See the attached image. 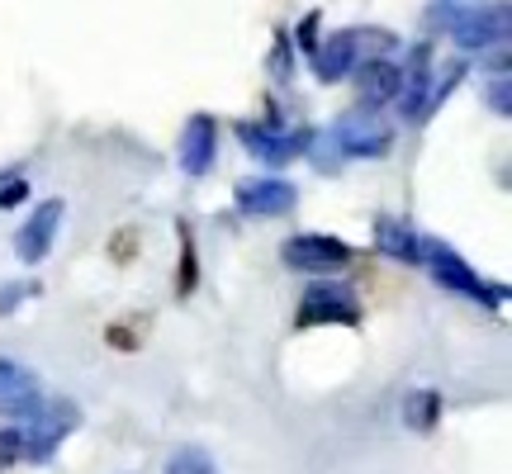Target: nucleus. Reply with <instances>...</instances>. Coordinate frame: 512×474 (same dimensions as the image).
Masks as SVG:
<instances>
[{
    "mask_svg": "<svg viewBox=\"0 0 512 474\" xmlns=\"http://www.w3.org/2000/svg\"><path fill=\"white\" fill-rule=\"evenodd\" d=\"M460 76H465V62H446V67H437L432 72V86H427V95H422V105H418V119L413 124H427L432 114L456 95V86H460Z\"/></svg>",
    "mask_w": 512,
    "mask_h": 474,
    "instance_id": "15",
    "label": "nucleus"
},
{
    "mask_svg": "<svg viewBox=\"0 0 512 474\" xmlns=\"http://www.w3.org/2000/svg\"><path fill=\"white\" fill-rule=\"evenodd\" d=\"M318 29H323V15H318V10H309V15L299 19V24H294V48H299V53H313V48H318Z\"/></svg>",
    "mask_w": 512,
    "mask_h": 474,
    "instance_id": "21",
    "label": "nucleus"
},
{
    "mask_svg": "<svg viewBox=\"0 0 512 474\" xmlns=\"http://www.w3.org/2000/svg\"><path fill=\"white\" fill-rule=\"evenodd\" d=\"M43 408V384H38L34 370H24L19 361H5L0 356V418L29 422Z\"/></svg>",
    "mask_w": 512,
    "mask_h": 474,
    "instance_id": "12",
    "label": "nucleus"
},
{
    "mask_svg": "<svg viewBox=\"0 0 512 474\" xmlns=\"http://www.w3.org/2000/svg\"><path fill=\"white\" fill-rule=\"evenodd\" d=\"M176 242H181V261H176V294L190 299L195 285H200V252H195V228L190 223H176Z\"/></svg>",
    "mask_w": 512,
    "mask_h": 474,
    "instance_id": "17",
    "label": "nucleus"
},
{
    "mask_svg": "<svg viewBox=\"0 0 512 474\" xmlns=\"http://www.w3.org/2000/svg\"><path fill=\"white\" fill-rule=\"evenodd\" d=\"M422 266H427V275L437 280L441 290L460 294V299H475L484 309H503V304H508V285L484 280V275H479L456 247H446L441 237H422Z\"/></svg>",
    "mask_w": 512,
    "mask_h": 474,
    "instance_id": "2",
    "label": "nucleus"
},
{
    "mask_svg": "<svg viewBox=\"0 0 512 474\" xmlns=\"http://www.w3.org/2000/svg\"><path fill=\"white\" fill-rule=\"evenodd\" d=\"M446 29H451V43H456V48H465V53H484V48L508 43L512 10H508V0H479V5H460Z\"/></svg>",
    "mask_w": 512,
    "mask_h": 474,
    "instance_id": "6",
    "label": "nucleus"
},
{
    "mask_svg": "<svg viewBox=\"0 0 512 474\" xmlns=\"http://www.w3.org/2000/svg\"><path fill=\"white\" fill-rule=\"evenodd\" d=\"M356 95H361V105H375L380 110L384 100H394L403 86V72L389 62V57H366V62H356Z\"/></svg>",
    "mask_w": 512,
    "mask_h": 474,
    "instance_id": "14",
    "label": "nucleus"
},
{
    "mask_svg": "<svg viewBox=\"0 0 512 474\" xmlns=\"http://www.w3.org/2000/svg\"><path fill=\"white\" fill-rule=\"evenodd\" d=\"M105 342H110L114 351H138L143 347V332H138V323H114V328L105 332Z\"/></svg>",
    "mask_w": 512,
    "mask_h": 474,
    "instance_id": "24",
    "label": "nucleus"
},
{
    "mask_svg": "<svg viewBox=\"0 0 512 474\" xmlns=\"http://www.w3.org/2000/svg\"><path fill=\"white\" fill-rule=\"evenodd\" d=\"M328 138L342 157H351V162H380V157L394 152V124H389L375 105H356V110H347L337 124L328 128Z\"/></svg>",
    "mask_w": 512,
    "mask_h": 474,
    "instance_id": "4",
    "label": "nucleus"
},
{
    "mask_svg": "<svg viewBox=\"0 0 512 474\" xmlns=\"http://www.w3.org/2000/svg\"><path fill=\"white\" fill-rule=\"evenodd\" d=\"M394 43H399V38L389 34V29H337V34L318 38V48L309 53V67L323 86H337V81H347V76L356 72V62L384 57Z\"/></svg>",
    "mask_w": 512,
    "mask_h": 474,
    "instance_id": "1",
    "label": "nucleus"
},
{
    "mask_svg": "<svg viewBox=\"0 0 512 474\" xmlns=\"http://www.w3.org/2000/svg\"><path fill=\"white\" fill-rule=\"evenodd\" d=\"M361 318H366L361 294L342 280H332V275H318L309 290L299 294L294 328H361Z\"/></svg>",
    "mask_w": 512,
    "mask_h": 474,
    "instance_id": "3",
    "label": "nucleus"
},
{
    "mask_svg": "<svg viewBox=\"0 0 512 474\" xmlns=\"http://www.w3.org/2000/svg\"><path fill=\"white\" fill-rule=\"evenodd\" d=\"M133 247H138V228H124V233L110 242V256H114V261H128V256H133Z\"/></svg>",
    "mask_w": 512,
    "mask_h": 474,
    "instance_id": "26",
    "label": "nucleus"
},
{
    "mask_svg": "<svg viewBox=\"0 0 512 474\" xmlns=\"http://www.w3.org/2000/svg\"><path fill=\"white\" fill-rule=\"evenodd\" d=\"M233 133H238V143L252 152L256 162H266V166L299 162V157L309 152V138H313V128H280L275 119H261V124L238 119V124H233Z\"/></svg>",
    "mask_w": 512,
    "mask_h": 474,
    "instance_id": "8",
    "label": "nucleus"
},
{
    "mask_svg": "<svg viewBox=\"0 0 512 474\" xmlns=\"http://www.w3.org/2000/svg\"><path fill=\"white\" fill-rule=\"evenodd\" d=\"M24 460V432L19 427H0V470H10Z\"/></svg>",
    "mask_w": 512,
    "mask_h": 474,
    "instance_id": "23",
    "label": "nucleus"
},
{
    "mask_svg": "<svg viewBox=\"0 0 512 474\" xmlns=\"http://www.w3.org/2000/svg\"><path fill=\"white\" fill-rule=\"evenodd\" d=\"M375 252L399 261V266H422V237L413 223L394 219V214H375Z\"/></svg>",
    "mask_w": 512,
    "mask_h": 474,
    "instance_id": "13",
    "label": "nucleus"
},
{
    "mask_svg": "<svg viewBox=\"0 0 512 474\" xmlns=\"http://www.w3.org/2000/svg\"><path fill=\"white\" fill-rule=\"evenodd\" d=\"M446 413V403H441L437 389H413L408 399H403V427H413V432H432Z\"/></svg>",
    "mask_w": 512,
    "mask_h": 474,
    "instance_id": "16",
    "label": "nucleus"
},
{
    "mask_svg": "<svg viewBox=\"0 0 512 474\" xmlns=\"http://www.w3.org/2000/svg\"><path fill=\"white\" fill-rule=\"evenodd\" d=\"M271 76L275 81H290L294 76V57H290V34L280 29L275 34V48H271Z\"/></svg>",
    "mask_w": 512,
    "mask_h": 474,
    "instance_id": "22",
    "label": "nucleus"
},
{
    "mask_svg": "<svg viewBox=\"0 0 512 474\" xmlns=\"http://www.w3.org/2000/svg\"><path fill=\"white\" fill-rule=\"evenodd\" d=\"M162 474H219V465L204 456L200 446H181V451H171Z\"/></svg>",
    "mask_w": 512,
    "mask_h": 474,
    "instance_id": "18",
    "label": "nucleus"
},
{
    "mask_svg": "<svg viewBox=\"0 0 512 474\" xmlns=\"http://www.w3.org/2000/svg\"><path fill=\"white\" fill-rule=\"evenodd\" d=\"M484 67H489V72L494 76H508V43H498V48H484Z\"/></svg>",
    "mask_w": 512,
    "mask_h": 474,
    "instance_id": "27",
    "label": "nucleus"
},
{
    "mask_svg": "<svg viewBox=\"0 0 512 474\" xmlns=\"http://www.w3.org/2000/svg\"><path fill=\"white\" fill-rule=\"evenodd\" d=\"M233 204L247 219H285L299 204V190L290 181H280V176H256V181H238Z\"/></svg>",
    "mask_w": 512,
    "mask_h": 474,
    "instance_id": "9",
    "label": "nucleus"
},
{
    "mask_svg": "<svg viewBox=\"0 0 512 474\" xmlns=\"http://www.w3.org/2000/svg\"><path fill=\"white\" fill-rule=\"evenodd\" d=\"M38 294H43L38 280H10V285H0V318H5V313H15L19 304L38 299Z\"/></svg>",
    "mask_w": 512,
    "mask_h": 474,
    "instance_id": "19",
    "label": "nucleus"
},
{
    "mask_svg": "<svg viewBox=\"0 0 512 474\" xmlns=\"http://www.w3.org/2000/svg\"><path fill=\"white\" fill-rule=\"evenodd\" d=\"M29 200V181L24 176H0V209H15Z\"/></svg>",
    "mask_w": 512,
    "mask_h": 474,
    "instance_id": "25",
    "label": "nucleus"
},
{
    "mask_svg": "<svg viewBox=\"0 0 512 474\" xmlns=\"http://www.w3.org/2000/svg\"><path fill=\"white\" fill-rule=\"evenodd\" d=\"M62 219H67V204H62V200H43L34 214L24 219V228L15 233V256L24 261V266H38L43 256L53 252Z\"/></svg>",
    "mask_w": 512,
    "mask_h": 474,
    "instance_id": "11",
    "label": "nucleus"
},
{
    "mask_svg": "<svg viewBox=\"0 0 512 474\" xmlns=\"http://www.w3.org/2000/svg\"><path fill=\"white\" fill-rule=\"evenodd\" d=\"M484 105H489V114H498V119H512V76H489Z\"/></svg>",
    "mask_w": 512,
    "mask_h": 474,
    "instance_id": "20",
    "label": "nucleus"
},
{
    "mask_svg": "<svg viewBox=\"0 0 512 474\" xmlns=\"http://www.w3.org/2000/svg\"><path fill=\"white\" fill-rule=\"evenodd\" d=\"M76 427H81V408L72 399H43V408L19 427L24 432V460L29 465H48L57 456V446L72 437Z\"/></svg>",
    "mask_w": 512,
    "mask_h": 474,
    "instance_id": "5",
    "label": "nucleus"
},
{
    "mask_svg": "<svg viewBox=\"0 0 512 474\" xmlns=\"http://www.w3.org/2000/svg\"><path fill=\"white\" fill-rule=\"evenodd\" d=\"M280 261L299 275H342L356 261V247L332 233H294L280 242Z\"/></svg>",
    "mask_w": 512,
    "mask_h": 474,
    "instance_id": "7",
    "label": "nucleus"
},
{
    "mask_svg": "<svg viewBox=\"0 0 512 474\" xmlns=\"http://www.w3.org/2000/svg\"><path fill=\"white\" fill-rule=\"evenodd\" d=\"M185 176H209L214 162H219V119L214 114H190L181 128V152H176Z\"/></svg>",
    "mask_w": 512,
    "mask_h": 474,
    "instance_id": "10",
    "label": "nucleus"
}]
</instances>
